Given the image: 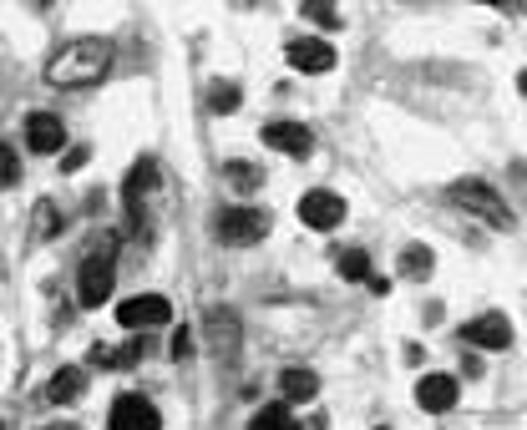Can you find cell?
Returning a JSON list of instances; mask_svg holds the SVG:
<instances>
[{"instance_id":"6da1fadb","label":"cell","mask_w":527,"mask_h":430,"mask_svg":"<svg viewBox=\"0 0 527 430\" xmlns=\"http://www.w3.org/2000/svg\"><path fill=\"white\" fill-rule=\"evenodd\" d=\"M107 71H112V41L82 36V41H71V46H61V51L51 56L46 81H51V86H92V81H102Z\"/></svg>"},{"instance_id":"7a4b0ae2","label":"cell","mask_w":527,"mask_h":430,"mask_svg":"<svg viewBox=\"0 0 527 430\" xmlns=\"http://www.w3.org/2000/svg\"><path fill=\"white\" fill-rule=\"evenodd\" d=\"M112 248H117V233H107V238L92 248V258H87L82 274H77V304H82V309H102V304L112 299V284H117Z\"/></svg>"},{"instance_id":"3957f363","label":"cell","mask_w":527,"mask_h":430,"mask_svg":"<svg viewBox=\"0 0 527 430\" xmlns=\"http://www.w3.org/2000/svg\"><path fill=\"white\" fill-rule=\"evenodd\" d=\"M451 203L467 208V213H477V218H482V223H492V228H512L507 203H502L487 183H451Z\"/></svg>"},{"instance_id":"277c9868","label":"cell","mask_w":527,"mask_h":430,"mask_svg":"<svg viewBox=\"0 0 527 430\" xmlns=\"http://www.w3.org/2000/svg\"><path fill=\"white\" fill-rule=\"evenodd\" d=\"M213 228H218L223 243L249 248V243H259V238L269 233V213H259V208H229V213H218Z\"/></svg>"},{"instance_id":"5b68a950","label":"cell","mask_w":527,"mask_h":430,"mask_svg":"<svg viewBox=\"0 0 527 430\" xmlns=\"http://www.w3.org/2000/svg\"><path fill=\"white\" fill-rule=\"evenodd\" d=\"M173 319V304L163 299V294H142V299H127V304H117V324L122 329H163Z\"/></svg>"},{"instance_id":"8992f818","label":"cell","mask_w":527,"mask_h":430,"mask_svg":"<svg viewBox=\"0 0 527 430\" xmlns=\"http://www.w3.org/2000/svg\"><path fill=\"white\" fill-rule=\"evenodd\" d=\"M112 430H163V415L147 395H117L112 400Z\"/></svg>"},{"instance_id":"52a82bcc","label":"cell","mask_w":527,"mask_h":430,"mask_svg":"<svg viewBox=\"0 0 527 430\" xmlns=\"http://www.w3.org/2000/svg\"><path fill=\"white\" fill-rule=\"evenodd\" d=\"M289 66H294V71H305V76H325V71H335V46L320 41V36L289 41Z\"/></svg>"},{"instance_id":"ba28073f","label":"cell","mask_w":527,"mask_h":430,"mask_svg":"<svg viewBox=\"0 0 527 430\" xmlns=\"http://www.w3.org/2000/svg\"><path fill=\"white\" fill-rule=\"evenodd\" d=\"M345 218V198H335V193H305V198H299V223H305V228H320V233H330L335 223Z\"/></svg>"},{"instance_id":"9c48e42d","label":"cell","mask_w":527,"mask_h":430,"mask_svg":"<svg viewBox=\"0 0 527 430\" xmlns=\"http://www.w3.org/2000/svg\"><path fill=\"white\" fill-rule=\"evenodd\" d=\"M462 334H467V344H477V350H507L512 344V319L507 314H477Z\"/></svg>"},{"instance_id":"30bf717a","label":"cell","mask_w":527,"mask_h":430,"mask_svg":"<svg viewBox=\"0 0 527 430\" xmlns=\"http://www.w3.org/2000/svg\"><path fill=\"white\" fill-rule=\"evenodd\" d=\"M26 147L41 152V157L61 152V147H66V127H61V117H51V112H31V117H26Z\"/></svg>"},{"instance_id":"8fae6325","label":"cell","mask_w":527,"mask_h":430,"mask_svg":"<svg viewBox=\"0 0 527 430\" xmlns=\"http://www.w3.org/2000/svg\"><path fill=\"white\" fill-rule=\"evenodd\" d=\"M264 142L274 152H289V157H310V147H315V137L305 132V122H269L264 127Z\"/></svg>"},{"instance_id":"7c38bea8","label":"cell","mask_w":527,"mask_h":430,"mask_svg":"<svg viewBox=\"0 0 527 430\" xmlns=\"http://www.w3.org/2000/svg\"><path fill=\"white\" fill-rule=\"evenodd\" d=\"M82 395H87V370H82V365L56 370L51 385H46V400H51V405H71V400H82Z\"/></svg>"},{"instance_id":"4fadbf2b","label":"cell","mask_w":527,"mask_h":430,"mask_svg":"<svg viewBox=\"0 0 527 430\" xmlns=\"http://www.w3.org/2000/svg\"><path fill=\"white\" fill-rule=\"evenodd\" d=\"M457 380H451V375H421V385H416V400L426 405V410H451V405H457Z\"/></svg>"},{"instance_id":"5bb4252c","label":"cell","mask_w":527,"mask_h":430,"mask_svg":"<svg viewBox=\"0 0 527 430\" xmlns=\"http://www.w3.org/2000/svg\"><path fill=\"white\" fill-rule=\"evenodd\" d=\"M279 390H284V405H310L315 395H320V380H315V370H284L279 375Z\"/></svg>"},{"instance_id":"9a60e30c","label":"cell","mask_w":527,"mask_h":430,"mask_svg":"<svg viewBox=\"0 0 527 430\" xmlns=\"http://www.w3.org/2000/svg\"><path fill=\"white\" fill-rule=\"evenodd\" d=\"M137 355H142V334H132L122 350L117 344H92V365H102V370H127V365H137Z\"/></svg>"},{"instance_id":"2e32d148","label":"cell","mask_w":527,"mask_h":430,"mask_svg":"<svg viewBox=\"0 0 527 430\" xmlns=\"http://www.w3.org/2000/svg\"><path fill=\"white\" fill-rule=\"evenodd\" d=\"M431 269H436V258H431L426 243H411V248L401 253V274H406V279H426Z\"/></svg>"},{"instance_id":"e0dca14e","label":"cell","mask_w":527,"mask_h":430,"mask_svg":"<svg viewBox=\"0 0 527 430\" xmlns=\"http://www.w3.org/2000/svg\"><path fill=\"white\" fill-rule=\"evenodd\" d=\"M208 107L218 112V117H234L239 107H244V97H239V86L234 81H218L213 92H208Z\"/></svg>"},{"instance_id":"ac0fdd59","label":"cell","mask_w":527,"mask_h":430,"mask_svg":"<svg viewBox=\"0 0 527 430\" xmlns=\"http://www.w3.org/2000/svg\"><path fill=\"white\" fill-rule=\"evenodd\" d=\"M223 178H229V188H239V193H254L264 183V172L254 162H229V167H223Z\"/></svg>"},{"instance_id":"d6986e66","label":"cell","mask_w":527,"mask_h":430,"mask_svg":"<svg viewBox=\"0 0 527 430\" xmlns=\"http://www.w3.org/2000/svg\"><path fill=\"white\" fill-rule=\"evenodd\" d=\"M335 269H340L345 279H370V258H365L360 248H340V258H335Z\"/></svg>"},{"instance_id":"ffe728a7","label":"cell","mask_w":527,"mask_h":430,"mask_svg":"<svg viewBox=\"0 0 527 430\" xmlns=\"http://www.w3.org/2000/svg\"><path fill=\"white\" fill-rule=\"evenodd\" d=\"M56 233H61V213L51 198H41L36 203V238H56Z\"/></svg>"},{"instance_id":"44dd1931","label":"cell","mask_w":527,"mask_h":430,"mask_svg":"<svg viewBox=\"0 0 527 430\" xmlns=\"http://www.w3.org/2000/svg\"><path fill=\"white\" fill-rule=\"evenodd\" d=\"M305 16H310L315 26H325V31H335V26H340V11L330 6V0H310V6H305Z\"/></svg>"},{"instance_id":"7402d4cb","label":"cell","mask_w":527,"mask_h":430,"mask_svg":"<svg viewBox=\"0 0 527 430\" xmlns=\"http://www.w3.org/2000/svg\"><path fill=\"white\" fill-rule=\"evenodd\" d=\"M16 172H21V162H16V152L0 142V188H11L16 183Z\"/></svg>"},{"instance_id":"603a6c76","label":"cell","mask_w":527,"mask_h":430,"mask_svg":"<svg viewBox=\"0 0 527 430\" xmlns=\"http://www.w3.org/2000/svg\"><path fill=\"white\" fill-rule=\"evenodd\" d=\"M193 355V334L183 329V334H173V360H188Z\"/></svg>"},{"instance_id":"cb8c5ba5","label":"cell","mask_w":527,"mask_h":430,"mask_svg":"<svg viewBox=\"0 0 527 430\" xmlns=\"http://www.w3.org/2000/svg\"><path fill=\"white\" fill-rule=\"evenodd\" d=\"M82 162H87V147H71V152H66V162H61V167H66V172H71V167H82Z\"/></svg>"},{"instance_id":"d4e9b609","label":"cell","mask_w":527,"mask_h":430,"mask_svg":"<svg viewBox=\"0 0 527 430\" xmlns=\"http://www.w3.org/2000/svg\"><path fill=\"white\" fill-rule=\"evenodd\" d=\"M0 430H6V425H0Z\"/></svg>"},{"instance_id":"484cf974","label":"cell","mask_w":527,"mask_h":430,"mask_svg":"<svg viewBox=\"0 0 527 430\" xmlns=\"http://www.w3.org/2000/svg\"><path fill=\"white\" fill-rule=\"evenodd\" d=\"M381 430H386V425H381Z\"/></svg>"}]
</instances>
